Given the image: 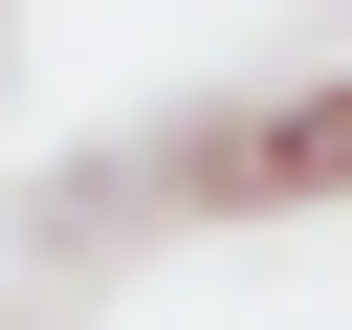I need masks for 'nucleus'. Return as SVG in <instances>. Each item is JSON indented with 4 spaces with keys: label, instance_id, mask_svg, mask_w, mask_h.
Listing matches in <instances>:
<instances>
[{
    "label": "nucleus",
    "instance_id": "f257e3e1",
    "mask_svg": "<svg viewBox=\"0 0 352 330\" xmlns=\"http://www.w3.org/2000/svg\"><path fill=\"white\" fill-rule=\"evenodd\" d=\"M132 198H176V220H308V198H352V66H286V88L176 110L132 154Z\"/></svg>",
    "mask_w": 352,
    "mask_h": 330
},
{
    "label": "nucleus",
    "instance_id": "f03ea898",
    "mask_svg": "<svg viewBox=\"0 0 352 330\" xmlns=\"http://www.w3.org/2000/svg\"><path fill=\"white\" fill-rule=\"evenodd\" d=\"M0 330H22V308H0Z\"/></svg>",
    "mask_w": 352,
    "mask_h": 330
}]
</instances>
